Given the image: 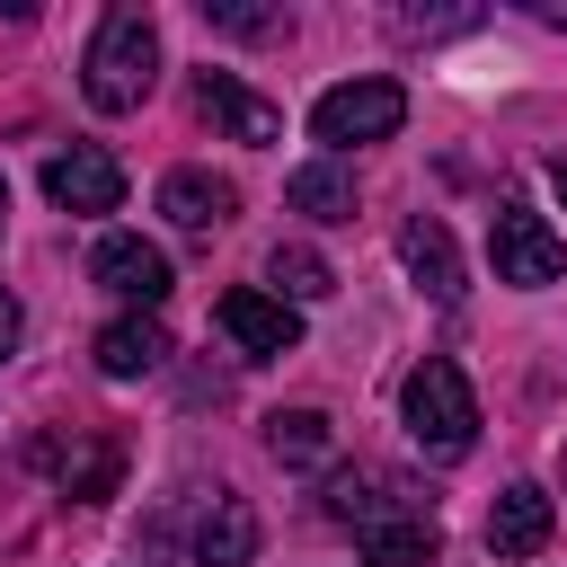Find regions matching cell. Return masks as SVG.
<instances>
[{
    "mask_svg": "<svg viewBox=\"0 0 567 567\" xmlns=\"http://www.w3.org/2000/svg\"><path fill=\"white\" fill-rule=\"evenodd\" d=\"M266 275H275V301H319V292H337V275H328L319 248H275Z\"/></svg>",
    "mask_w": 567,
    "mask_h": 567,
    "instance_id": "18",
    "label": "cell"
},
{
    "mask_svg": "<svg viewBox=\"0 0 567 567\" xmlns=\"http://www.w3.org/2000/svg\"><path fill=\"white\" fill-rule=\"evenodd\" d=\"M159 549H177V567H248L257 558V514L239 496H195L186 514L159 523Z\"/></svg>",
    "mask_w": 567,
    "mask_h": 567,
    "instance_id": "4",
    "label": "cell"
},
{
    "mask_svg": "<svg viewBox=\"0 0 567 567\" xmlns=\"http://www.w3.org/2000/svg\"><path fill=\"white\" fill-rule=\"evenodd\" d=\"M319 505H328V523L354 532V549H363L372 567H434V558H443V523H434L425 487L399 478V470H372V461L328 470V496H319Z\"/></svg>",
    "mask_w": 567,
    "mask_h": 567,
    "instance_id": "1",
    "label": "cell"
},
{
    "mask_svg": "<svg viewBox=\"0 0 567 567\" xmlns=\"http://www.w3.org/2000/svg\"><path fill=\"white\" fill-rule=\"evenodd\" d=\"M284 195H292V213H310V221H354V177H346L337 159L292 168V177H284Z\"/></svg>",
    "mask_w": 567,
    "mask_h": 567,
    "instance_id": "17",
    "label": "cell"
},
{
    "mask_svg": "<svg viewBox=\"0 0 567 567\" xmlns=\"http://www.w3.org/2000/svg\"><path fill=\"white\" fill-rule=\"evenodd\" d=\"M35 461L62 478V496H80V505H106L115 496V478H124V443L115 434H80V443H62V434H44L35 443Z\"/></svg>",
    "mask_w": 567,
    "mask_h": 567,
    "instance_id": "10",
    "label": "cell"
},
{
    "mask_svg": "<svg viewBox=\"0 0 567 567\" xmlns=\"http://www.w3.org/2000/svg\"><path fill=\"white\" fill-rule=\"evenodd\" d=\"M195 115H204L213 133H230V142H275V133H284V115H275L248 80H230V71H204V80H195Z\"/></svg>",
    "mask_w": 567,
    "mask_h": 567,
    "instance_id": "11",
    "label": "cell"
},
{
    "mask_svg": "<svg viewBox=\"0 0 567 567\" xmlns=\"http://www.w3.org/2000/svg\"><path fill=\"white\" fill-rule=\"evenodd\" d=\"M549 177H558V195H567V159H558V168H549Z\"/></svg>",
    "mask_w": 567,
    "mask_h": 567,
    "instance_id": "22",
    "label": "cell"
},
{
    "mask_svg": "<svg viewBox=\"0 0 567 567\" xmlns=\"http://www.w3.org/2000/svg\"><path fill=\"white\" fill-rule=\"evenodd\" d=\"M44 195H53L62 213H115V204H124V168H115V151L71 142V151L44 159Z\"/></svg>",
    "mask_w": 567,
    "mask_h": 567,
    "instance_id": "8",
    "label": "cell"
},
{
    "mask_svg": "<svg viewBox=\"0 0 567 567\" xmlns=\"http://www.w3.org/2000/svg\"><path fill=\"white\" fill-rule=\"evenodd\" d=\"M266 452H275L284 470H319V461L337 452V434H328L319 408H275V416H266Z\"/></svg>",
    "mask_w": 567,
    "mask_h": 567,
    "instance_id": "16",
    "label": "cell"
},
{
    "mask_svg": "<svg viewBox=\"0 0 567 567\" xmlns=\"http://www.w3.org/2000/svg\"><path fill=\"white\" fill-rule=\"evenodd\" d=\"M221 337H230L248 363H275V354L301 346V310L275 301V292H257V284H239V292H221Z\"/></svg>",
    "mask_w": 567,
    "mask_h": 567,
    "instance_id": "7",
    "label": "cell"
},
{
    "mask_svg": "<svg viewBox=\"0 0 567 567\" xmlns=\"http://www.w3.org/2000/svg\"><path fill=\"white\" fill-rule=\"evenodd\" d=\"M408 124V89L399 80H337L319 106H310V133L328 151H354V142H390Z\"/></svg>",
    "mask_w": 567,
    "mask_h": 567,
    "instance_id": "5",
    "label": "cell"
},
{
    "mask_svg": "<svg viewBox=\"0 0 567 567\" xmlns=\"http://www.w3.org/2000/svg\"><path fill=\"white\" fill-rule=\"evenodd\" d=\"M159 213H168L177 230L213 239V230L239 213V186H230V177H213V168H168V177H159Z\"/></svg>",
    "mask_w": 567,
    "mask_h": 567,
    "instance_id": "13",
    "label": "cell"
},
{
    "mask_svg": "<svg viewBox=\"0 0 567 567\" xmlns=\"http://www.w3.org/2000/svg\"><path fill=\"white\" fill-rule=\"evenodd\" d=\"M0 221H9V177H0Z\"/></svg>",
    "mask_w": 567,
    "mask_h": 567,
    "instance_id": "23",
    "label": "cell"
},
{
    "mask_svg": "<svg viewBox=\"0 0 567 567\" xmlns=\"http://www.w3.org/2000/svg\"><path fill=\"white\" fill-rule=\"evenodd\" d=\"M549 523H558L549 487L514 478V487L487 505V549H496V558H540V549H549Z\"/></svg>",
    "mask_w": 567,
    "mask_h": 567,
    "instance_id": "12",
    "label": "cell"
},
{
    "mask_svg": "<svg viewBox=\"0 0 567 567\" xmlns=\"http://www.w3.org/2000/svg\"><path fill=\"white\" fill-rule=\"evenodd\" d=\"M80 89L97 115H133L151 89H159V27L151 9H106L89 53H80Z\"/></svg>",
    "mask_w": 567,
    "mask_h": 567,
    "instance_id": "2",
    "label": "cell"
},
{
    "mask_svg": "<svg viewBox=\"0 0 567 567\" xmlns=\"http://www.w3.org/2000/svg\"><path fill=\"white\" fill-rule=\"evenodd\" d=\"M159 363H168L159 310H124V319L97 328V372H106V381H142V372H159Z\"/></svg>",
    "mask_w": 567,
    "mask_h": 567,
    "instance_id": "14",
    "label": "cell"
},
{
    "mask_svg": "<svg viewBox=\"0 0 567 567\" xmlns=\"http://www.w3.org/2000/svg\"><path fill=\"white\" fill-rule=\"evenodd\" d=\"M487 257H496V284H523V292H540V284L567 275V239L532 204H496L487 213Z\"/></svg>",
    "mask_w": 567,
    "mask_h": 567,
    "instance_id": "6",
    "label": "cell"
},
{
    "mask_svg": "<svg viewBox=\"0 0 567 567\" xmlns=\"http://www.w3.org/2000/svg\"><path fill=\"white\" fill-rule=\"evenodd\" d=\"M399 257H408L416 292H434V301H461V248H452V230H443L434 213H416V221L399 230Z\"/></svg>",
    "mask_w": 567,
    "mask_h": 567,
    "instance_id": "15",
    "label": "cell"
},
{
    "mask_svg": "<svg viewBox=\"0 0 567 567\" xmlns=\"http://www.w3.org/2000/svg\"><path fill=\"white\" fill-rule=\"evenodd\" d=\"M204 27L248 35V44H284V35H292V18H284V9H248V0H204Z\"/></svg>",
    "mask_w": 567,
    "mask_h": 567,
    "instance_id": "19",
    "label": "cell"
},
{
    "mask_svg": "<svg viewBox=\"0 0 567 567\" xmlns=\"http://www.w3.org/2000/svg\"><path fill=\"white\" fill-rule=\"evenodd\" d=\"M18 337H27V310H18V301H9V292H0V363H9V354H18Z\"/></svg>",
    "mask_w": 567,
    "mask_h": 567,
    "instance_id": "20",
    "label": "cell"
},
{
    "mask_svg": "<svg viewBox=\"0 0 567 567\" xmlns=\"http://www.w3.org/2000/svg\"><path fill=\"white\" fill-rule=\"evenodd\" d=\"M532 18H549V27H567V0H532Z\"/></svg>",
    "mask_w": 567,
    "mask_h": 567,
    "instance_id": "21",
    "label": "cell"
},
{
    "mask_svg": "<svg viewBox=\"0 0 567 567\" xmlns=\"http://www.w3.org/2000/svg\"><path fill=\"white\" fill-rule=\"evenodd\" d=\"M89 275H97L115 301H133V310H159V301H168V284H177V275H168V257H159L151 239H133V230H106V239H97V257H89Z\"/></svg>",
    "mask_w": 567,
    "mask_h": 567,
    "instance_id": "9",
    "label": "cell"
},
{
    "mask_svg": "<svg viewBox=\"0 0 567 567\" xmlns=\"http://www.w3.org/2000/svg\"><path fill=\"white\" fill-rule=\"evenodd\" d=\"M399 416H408L425 461H470V443H478V399H470V372L452 354H425L399 381Z\"/></svg>",
    "mask_w": 567,
    "mask_h": 567,
    "instance_id": "3",
    "label": "cell"
}]
</instances>
